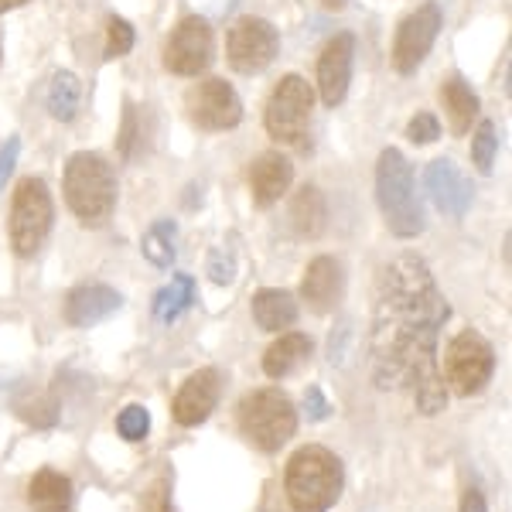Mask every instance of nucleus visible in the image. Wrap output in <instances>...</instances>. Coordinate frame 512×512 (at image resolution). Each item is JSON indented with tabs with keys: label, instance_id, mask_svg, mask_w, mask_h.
Returning <instances> with one entry per match:
<instances>
[{
	"label": "nucleus",
	"instance_id": "nucleus-1",
	"mask_svg": "<svg viewBox=\"0 0 512 512\" xmlns=\"http://www.w3.org/2000/svg\"><path fill=\"white\" fill-rule=\"evenodd\" d=\"M451 308L420 256H396L379 277L373 318V383L379 390H407L417 410L434 417L448 407V386L437 362V335Z\"/></svg>",
	"mask_w": 512,
	"mask_h": 512
},
{
	"label": "nucleus",
	"instance_id": "nucleus-2",
	"mask_svg": "<svg viewBox=\"0 0 512 512\" xmlns=\"http://www.w3.org/2000/svg\"><path fill=\"white\" fill-rule=\"evenodd\" d=\"M342 485V461L321 444H308L287 461L284 492L294 512H328L342 495Z\"/></svg>",
	"mask_w": 512,
	"mask_h": 512
},
{
	"label": "nucleus",
	"instance_id": "nucleus-3",
	"mask_svg": "<svg viewBox=\"0 0 512 512\" xmlns=\"http://www.w3.org/2000/svg\"><path fill=\"white\" fill-rule=\"evenodd\" d=\"M65 202L82 226H106L117 209V175L99 154L79 151L65 164Z\"/></svg>",
	"mask_w": 512,
	"mask_h": 512
},
{
	"label": "nucleus",
	"instance_id": "nucleus-4",
	"mask_svg": "<svg viewBox=\"0 0 512 512\" xmlns=\"http://www.w3.org/2000/svg\"><path fill=\"white\" fill-rule=\"evenodd\" d=\"M376 198L383 209L386 226L400 239H414L424 233V205L417 198L410 164L396 147H386L376 164Z\"/></svg>",
	"mask_w": 512,
	"mask_h": 512
},
{
	"label": "nucleus",
	"instance_id": "nucleus-5",
	"mask_svg": "<svg viewBox=\"0 0 512 512\" xmlns=\"http://www.w3.org/2000/svg\"><path fill=\"white\" fill-rule=\"evenodd\" d=\"M236 417H239V431L246 434V441L267 454L284 448L297 431V410H294L291 396H284L280 390L246 393L236 407Z\"/></svg>",
	"mask_w": 512,
	"mask_h": 512
},
{
	"label": "nucleus",
	"instance_id": "nucleus-6",
	"mask_svg": "<svg viewBox=\"0 0 512 512\" xmlns=\"http://www.w3.org/2000/svg\"><path fill=\"white\" fill-rule=\"evenodd\" d=\"M52 195L41 178H24L11 202V246L18 256H35L52 233Z\"/></svg>",
	"mask_w": 512,
	"mask_h": 512
},
{
	"label": "nucleus",
	"instance_id": "nucleus-7",
	"mask_svg": "<svg viewBox=\"0 0 512 512\" xmlns=\"http://www.w3.org/2000/svg\"><path fill=\"white\" fill-rule=\"evenodd\" d=\"M495 373V352L482 335L465 328L461 335H454L444 349V366L441 379L451 386L458 396H475L489 386Z\"/></svg>",
	"mask_w": 512,
	"mask_h": 512
},
{
	"label": "nucleus",
	"instance_id": "nucleus-8",
	"mask_svg": "<svg viewBox=\"0 0 512 512\" xmlns=\"http://www.w3.org/2000/svg\"><path fill=\"white\" fill-rule=\"evenodd\" d=\"M311 106H315V89L308 86V79L284 76L267 99V113H263L267 134L274 140H280V144L304 147Z\"/></svg>",
	"mask_w": 512,
	"mask_h": 512
},
{
	"label": "nucleus",
	"instance_id": "nucleus-9",
	"mask_svg": "<svg viewBox=\"0 0 512 512\" xmlns=\"http://www.w3.org/2000/svg\"><path fill=\"white\" fill-rule=\"evenodd\" d=\"M280 48V35L270 21L263 18H243L229 28V62H233L236 72L243 76H253V72H263L270 62H274Z\"/></svg>",
	"mask_w": 512,
	"mask_h": 512
},
{
	"label": "nucleus",
	"instance_id": "nucleus-10",
	"mask_svg": "<svg viewBox=\"0 0 512 512\" xmlns=\"http://www.w3.org/2000/svg\"><path fill=\"white\" fill-rule=\"evenodd\" d=\"M437 31H441V7L437 4H424V7H417L410 18H403V24L396 28V38H393L396 72H403V76L417 72V65L424 62L427 52L434 48Z\"/></svg>",
	"mask_w": 512,
	"mask_h": 512
},
{
	"label": "nucleus",
	"instance_id": "nucleus-11",
	"mask_svg": "<svg viewBox=\"0 0 512 512\" xmlns=\"http://www.w3.org/2000/svg\"><path fill=\"white\" fill-rule=\"evenodd\" d=\"M212 62V28L205 18H185L164 45V65L175 76H198Z\"/></svg>",
	"mask_w": 512,
	"mask_h": 512
},
{
	"label": "nucleus",
	"instance_id": "nucleus-12",
	"mask_svg": "<svg viewBox=\"0 0 512 512\" xmlns=\"http://www.w3.org/2000/svg\"><path fill=\"white\" fill-rule=\"evenodd\" d=\"M188 113L202 130H233L243 120V103L226 79H205L188 93Z\"/></svg>",
	"mask_w": 512,
	"mask_h": 512
},
{
	"label": "nucleus",
	"instance_id": "nucleus-13",
	"mask_svg": "<svg viewBox=\"0 0 512 512\" xmlns=\"http://www.w3.org/2000/svg\"><path fill=\"white\" fill-rule=\"evenodd\" d=\"M424 188L444 216L461 219L468 212V205H472V185H468V178L458 171V164L448 161V158H437V161L427 164Z\"/></svg>",
	"mask_w": 512,
	"mask_h": 512
},
{
	"label": "nucleus",
	"instance_id": "nucleus-14",
	"mask_svg": "<svg viewBox=\"0 0 512 512\" xmlns=\"http://www.w3.org/2000/svg\"><path fill=\"white\" fill-rule=\"evenodd\" d=\"M222 393V376L219 369H198L185 379V386L175 396V420L181 427H198L202 420H209V414L216 410Z\"/></svg>",
	"mask_w": 512,
	"mask_h": 512
},
{
	"label": "nucleus",
	"instance_id": "nucleus-15",
	"mask_svg": "<svg viewBox=\"0 0 512 512\" xmlns=\"http://www.w3.org/2000/svg\"><path fill=\"white\" fill-rule=\"evenodd\" d=\"M352 55H355V38L352 35H335L325 45L318 59V93L325 99V106H338L349 93L352 79Z\"/></svg>",
	"mask_w": 512,
	"mask_h": 512
},
{
	"label": "nucleus",
	"instance_id": "nucleus-16",
	"mask_svg": "<svg viewBox=\"0 0 512 512\" xmlns=\"http://www.w3.org/2000/svg\"><path fill=\"white\" fill-rule=\"evenodd\" d=\"M120 308H123L120 291H113L106 284H82L65 301V321L72 328H93L110 315H117Z\"/></svg>",
	"mask_w": 512,
	"mask_h": 512
},
{
	"label": "nucleus",
	"instance_id": "nucleus-17",
	"mask_svg": "<svg viewBox=\"0 0 512 512\" xmlns=\"http://www.w3.org/2000/svg\"><path fill=\"white\" fill-rule=\"evenodd\" d=\"M291 181H294V164L287 161L284 154H277V151L260 154V158L253 161V168H250L253 202L260 205V209H270V205H277L280 198L287 195Z\"/></svg>",
	"mask_w": 512,
	"mask_h": 512
},
{
	"label": "nucleus",
	"instance_id": "nucleus-18",
	"mask_svg": "<svg viewBox=\"0 0 512 512\" xmlns=\"http://www.w3.org/2000/svg\"><path fill=\"white\" fill-rule=\"evenodd\" d=\"M301 297L315 315H328L338 304V297H342V267H338V260H332V256L311 260L301 280Z\"/></svg>",
	"mask_w": 512,
	"mask_h": 512
},
{
	"label": "nucleus",
	"instance_id": "nucleus-19",
	"mask_svg": "<svg viewBox=\"0 0 512 512\" xmlns=\"http://www.w3.org/2000/svg\"><path fill=\"white\" fill-rule=\"evenodd\" d=\"M311 349H315V345H311L308 335H301V332L280 335L277 342L267 349V355H263V373H267L270 379L291 376L311 359Z\"/></svg>",
	"mask_w": 512,
	"mask_h": 512
},
{
	"label": "nucleus",
	"instance_id": "nucleus-20",
	"mask_svg": "<svg viewBox=\"0 0 512 512\" xmlns=\"http://www.w3.org/2000/svg\"><path fill=\"white\" fill-rule=\"evenodd\" d=\"M28 502L35 512H69L72 509V482L55 468H45L31 478Z\"/></svg>",
	"mask_w": 512,
	"mask_h": 512
},
{
	"label": "nucleus",
	"instance_id": "nucleus-21",
	"mask_svg": "<svg viewBox=\"0 0 512 512\" xmlns=\"http://www.w3.org/2000/svg\"><path fill=\"white\" fill-rule=\"evenodd\" d=\"M441 103H444V113H448L454 134L458 137L468 134V130H472V120L478 117V96L472 93V86H468L461 76H451L441 86Z\"/></svg>",
	"mask_w": 512,
	"mask_h": 512
},
{
	"label": "nucleus",
	"instance_id": "nucleus-22",
	"mask_svg": "<svg viewBox=\"0 0 512 512\" xmlns=\"http://www.w3.org/2000/svg\"><path fill=\"white\" fill-rule=\"evenodd\" d=\"M253 321L263 332H284L297 321V301L287 291H260L253 297Z\"/></svg>",
	"mask_w": 512,
	"mask_h": 512
},
{
	"label": "nucleus",
	"instance_id": "nucleus-23",
	"mask_svg": "<svg viewBox=\"0 0 512 512\" xmlns=\"http://www.w3.org/2000/svg\"><path fill=\"white\" fill-rule=\"evenodd\" d=\"M325 222H328L325 195H321L315 185H304L291 202V226L297 229V236L315 239V236H321Z\"/></svg>",
	"mask_w": 512,
	"mask_h": 512
},
{
	"label": "nucleus",
	"instance_id": "nucleus-24",
	"mask_svg": "<svg viewBox=\"0 0 512 512\" xmlns=\"http://www.w3.org/2000/svg\"><path fill=\"white\" fill-rule=\"evenodd\" d=\"M192 304H195V280L188 274H178V277H171L168 287H161V291L154 294V318H158L161 325H171V321H178Z\"/></svg>",
	"mask_w": 512,
	"mask_h": 512
},
{
	"label": "nucleus",
	"instance_id": "nucleus-25",
	"mask_svg": "<svg viewBox=\"0 0 512 512\" xmlns=\"http://www.w3.org/2000/svg\"><path fill=\"white\" fill-rule=\"evenodd\" d=\"M175 243H178L175 219H158L151 229H147V236H144V243H140V250H144V256L154 263V267L168 270L171 263H175V256H178Z\"/></svg>",
	"mask_w": 512,
	"mask_h": 512
},
{
	"label": "nucleus",
	"instance_id": "nucleus-26",
	"mask_svg": "<svg viewBox=\"0 0 512 512\" xmlns=\"http://www.w3.org/2000/svg\"><path fill=\"white\" fill-rule=\"evenodd\" d=\"M79 99H82L79 79L72 76V72H55L52 86H48V113H52L55 120H62V123L76 120Z\"/></svg>",
	"mask_w": 512,
	"mask_h": 512
},
{
	"label": "nucleus",
	"instance_id": "nucleus-27",
	"mask_svg": "<svg viewBox=\"0 0 512 512\" xmlns=\"http://www.w3.org/2000/svg\"><path fill=\"white\" fill-rule=\"evenodd\" d=\"M495 154H499V137H495V123L492 120H482L472 137V161L482 175H492V164H495Z\"/></svg>",
	"mask_w": 512,
	"mask_h": 512
},
{
	"label": "nucleus",
	"instance_id": "nucleus-28",
	"mask_svg": "<svg viewBox=\"0 0 512 512\" xmlns=\"http://www.w3.org/2000/svg\"><path fill=\"white\" fill-rule=\"evenodd\" d=\"M117 431L123 441H144L147 431H151V414H147L140 403H130V407H123L120 410V417H117Z\"/></svg>",
	"mask_w": 512,
	"mask_h": 512
},
{
	"label": "nucleus",
	"instance_id": "nucleus-29",
	"mask_svg": "<svg viewBox=\"0 0 512 512\" xmlns=\"http://www.w3.org/2000/svg\"><path fill=\"white\" fill-rule=\"evenodd\" d=\"M134 48V28L123 18H110L106 24V59H123Z\"/></svg>",
	"mask_w": 512,
	"mask_h": 512
},
{
	"label": "nucleus",
	"instance_id": "nucleus-30",
	"mask_svg": "<svg viewBox=\"0 0 512 512\" xmlns=\"http://www.w3.org/2000/svg\"><path fill=\"white\" fill-rule=\"evenodd\" d=\"M140 512H175L171 506V478L168 475H158L147 492L140 495Z\"/></svg>",
	"mask_w": 512,
	"mask_h": 512
},
{
	"label": "nucleus",
	"instance_id": "nucleus-31",
	"mask_svg": "<svg viewBox=\"0 0 512 512\" xmlns=\"http://www.w3.org/2000/svg\"><path fill=\"white\" fill-rule=\"evenodd\" d=\"M18 414L24 420H31L35 427H52L55 420H59V407H55V400H41V396H35V400L28 403H18Z\"/></svg>",
	"mask_w": 512,
	"mask_h": 512
},
{
	"label": "nucleus",
	"instance_id": "nucleus-32",
	"mask_svg": "<svg viewBox=\"0 0 512 512\" xmlns=\"http://www.w3.org/2000/svg\"><path fill=\"white\" fill-rule=\"evenodd\" d=\"M407 137L414 140V144H434V140L441 137V123H437L434 113H417V117L407 123Z\"/></svg>",
	"mask_w": 512,
	"mask_h": 512
},
{
	"label": "nucleus",
	"instance_id": "nucleus-33",
	"mask_svg": "<svg viewBox=\"0 0 512 512\" xmlns=\"http://www.w3.org/2000/svg\"><path fill=\"white\" fill-rule=\"evenodd\" d=\"M209 277L216 280V284H233L236 280V260H233V253H226L219 246V250H212L209 253Z\"/></svg>",
	"mask_w": 512,
	"mask_h": 512
},
{
	"label": "nucleus",
	"instance_id": "nucleus-34",
	"mask_svg": "<svg viewBox=\"0 0 512 512\" xmlns=\"http://www.w3.org/2000/svg\"><path fill=\"white\" fill-rule=\"evenodd\" d=\"M18 154H21L18 137H7V144H0V188L7 185V175H11L14 164H18Z\"/></svg>",
	"mask_w": 512,
	"mask_h": 512
},
{
	"label": "nucleus",
	"instance_id": "nucleus-35",
	"mask_svg": "<svg viewBox=\"0 0 512 512\" xmlns=\"http://www.w3.org/2000/svg\"><path fill=\"white\" fill-rule=\"evenodd\" d=\"M304 410H308V420H328V414H332V407H328L325 393H321L318 386H308V393H304Z\"/></svg>",
	"mask_w": 512,
	"mask_h": 512
},
{
	"label": "nucleus",
	"instance_id": "nucleus-36",
	"mask_svg": "<svg viewBox=\"0 0 512 512\" xmlns=\"http://www.w3.org/2000/svg\"><path fill=\"white\" fill-rule=\"evenodd\" d=\"M134 140H137V113H134V106H127V113H123V130H120V154L123 158L134 154Z\"/></svg>",
	"mask_w": 512,
	"mask_h": 512
},
{
	"label": "nucleus",
	"instance_id": "nucleus-37",
	"mask_svg": "<svg viewBox=\"0 0 512 512\" xmlns=\"http://www.w3.org/2000/svg\"><path fill=\"white\" fill-rule=\"evenodd\" d=\"M461 512H489V506H485V495L478 489H468L465 499H461Z\"/></svg>",
	"mask_w": 512,
	"mask_h": 512
},
{
	"label": "nucleus",
	"instance_id": "nucleus-38",
	"mask_svg": "<svg viewBox=\"0 0 512 512\" xmlns=\"http://www.w3.org/2000/svg\"><path fill=\"white\" fill-rule=\"evenodd\" d=\"M21 4H28V0H0V14L11 11V7H21Z\"/></svg>",
	"mask_w": 512,
	"mask_h": 512
},
{
	"label": "nucleus",
	"instance_id": "nucleus-39",
	"mask_svg": "<svg viewBox=\"0 0 512 512\" xmlns=\"http://www.w3.org/2000/svg\"><path fill=\"white\" fill-rule=\"evenodd\" d=\"M321 4H325V7H332V11H342V7H345V0H321Z\"/></svg>",
	"mask_w": 512,
	"mask_h": 512
},
{
	"label": "nucleus",
	"instance_id": "nucleus-40",
	"mask_svg": "<svg viewBox=\"0 0 512 512\" xmlns=\"http://www.w3.org/2000/svg\"><path fill=\"white\" fill-rule=\"evenodd\" d=\"M263 512H277V509H274V502L267 499V506H263Z\"/></svg>",
	"mask_w": 512,
	"mask_h": 512
}]
</instances>
